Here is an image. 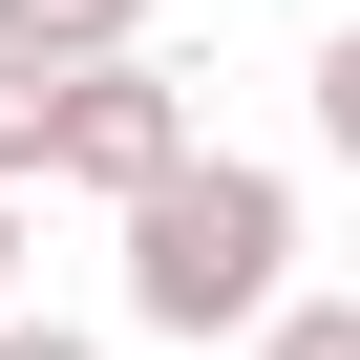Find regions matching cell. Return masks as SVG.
<instances>
[{
  "label": "cell",
  "instance_id": "cell-1",
  "mask_svg": "<svg viewBox=\"0 0 360 360\" xmlns=\"http://www.w3.org/2000/svg\"><path fill=\"white\" fill-rule=\"evenodd\" d=\"M106 212H127V318L148 339H255L297 297V191L233 169V148H169L148 191H106Z\"/></svg>",
  "mask_w": 360,
  "mask_h": 360
},
{
  "label": "cell",
  "instance_id": "cell-2",
  "mask_svg": "<svg viewBox=\"0 0 360 360\" xmlns=\"http://www.w3.org/2000/svg\"><path fill=\"white\" fill-rule=\"evenodd\" d=\"M169 148H191V106H169V64H148V43L64 64V106H43V191H148Z\"/></svg>",
  "mask_w": 360,
  "mask_h": 360
},
{
  "label": "cell",
  "instance_id": "cell-3",
  "mask_svg": "<svg viewBox=\"0 0 360 360\" xmlns=\"http://www.w3.org/2000/svg\"><path fill=\"white\" fill-rule=\"evenodd\" d=\"M0 43L22 64H106V43H148V0H0Z\"/></svg>",
  "mask_w": 360,
  "mask_h": 360
},
{
  "label": "cell",
  "instance_id": "cell-4",
  "mask_svg": "<svg viewBox=\"0 0 360 360\" xmlns=\"http://www.w3.org/2000/svg\"><path fill=\"white\" fill-rule=\"evenodd\" d=\"M43 106H64V64H22V43H0V191L43 169Z\"/></svg>",
  "mask_w": 360,
  "mask_h": 360
},
{
  "label": "cell",
  "instance_id": "cell-5",
  "mask_svg": "<svg viewBox=\"0 0 360 360\" xmlns=\"http://www.w3.org/2000/svg\"><path fill=\"white\" fill-rule=\"evenodd\" d=\"M255 360H360V297H276V318H255Z\"/></svg>",
  "mask_w": 360,
  "mask_h": 360
},
{
  "label": "cell",
  "instance_id": "cell-6",
  "mask_svg": "<svg viewBox=\"0 0 360 360\" xmlns=\"http://www.w3.org/2000/svg\"><path fill=\"white\" fill-rule=\"evenodd\" d=\"M318 148H339V169H360V22H339V43H318Z\"/></svg>",
  "mask_w": 360,
  "mask_h": 360
},
{
  "label": "cell",
  "instance_id": "cell-7",
  "mask_svg": "<svg viewBox=\"0 0 360 360\" xmlns=\"http://www.w3.org/2000/svg\"><path fill=\"white\" fill-rule=\"evenodd\" d=\"M0 360H106V339H64V318H22V297H0Z\"/></svg>",
  "mask_w": 360,
  "mask_h": 360
},
{
  "label": "cell",
  "instance_id": "cell-8",
  "mask_svg": "<svg viewBox=\"0 0 360 360\" xmlns=\"http://www.w3.org/2000/svg\"><path fill=\"white\" fill-rule=\"evenodd\" d=\"M0 297H22V191H0Z\"/></svg>",
  "mask_w": 360,
  "mask_h": 360
}]
</instances>
